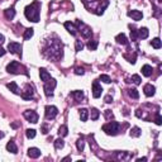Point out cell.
Segmentation results:
<instances>
[{"mask_svg": "<svg viewBox=\"0 0 162 162\" xmlns=\"http://www.w3.org/2000/svg\"><path fill=\"white\" fill-rule=\"evenodd\" d=\"M76 24H77V30H80L81 36L84 38H90L91 36H93V30H91V28L89 26H86V24H84L81 20H77Z\"/></svg>", "mask_w": 162, "mask_h": 162, "instance_id": "obj_5", "label": "cell"}, {"mask_svg": "<svg viewBox=\"0 0 162 162\" xmlns=\"http://www.w3.org/2000/svg\"><path fill=\"white\" fill-rule=\"evenodd\" d=\"M129 27H130V38H132V41H137V38H138V30L132 26H129Z\"/></svg>", "mask_w": 162, "mask_h": 162, "instance_id": "obj_35", "label": "cell"}, {"mask_svg": "<svg viewBox=\"0 0 162 162\" xmlns=\"http://www.w3.org/2000/svg\"><path fill=\"white\" fill-rule=\"evenodd\" d=\"M129 134H130V137H140V134H142V130H140V128H138V127H133L132 129H130V132H129Z\"/></svg>", "mask_w": 162, "mask_h": 162, "instance_id": "obj_25", "label": "cell"}, {"mask_svg": "<svg viewBox=\"0 0 162 162\" xmlns=\"http://www.w3.org/2000/svg\"><path fill=\"white\" fill-rule=\"evenodd\" d=\"M155 123L157 124V125H161V124H162V119H161V114H160V112H157V113H156Z\"/></svg>", "mask_w": 162, "mask_h": 162, "instance_id": "obj_41", "label": "cell"}, {"mask_svg": "<svg viewBox=\"0 0 162 162\" xmlns=\"http://www.w3.org/2000/svg\"><path fill=\"white\" fill-rule=\"evenodd\" d=\"M42 133H43V134H47V127H46V125H43V127H42Z\"/></svg>", "mask_w": 162, "mask_h": 162, "instance_id": "obj_46", "label": "cell"}, {"mask_svg": "<svg viewBox=\"0 0 162 162\" xmlns=\"http://www.w3.org/2000/svg\"><path fill=\"white\" fill-rule=\"evenodd\" d=\"M102 93H103L102 85H100L97 81H94L93 82V96L95 97V99H97V97L102 96Z\"/></svg>", "mask_w": 162, "mask_h": 162, "instance_id": "obj_12", "label": "cell"}, {"mask_svg": "<svg viewBox=\"0 0 162 162\" xmlns=\"http://www.w3.org/2000/svg\"><path fill=\"white\" fill-rule=\"evenodd\" d=\"M82 48H84V43H82L81 39L76 41V43H75V50H76V52H80V51H82Z\"/></svg>", "mask_w": 162, "mask_h": 162, "instance_id": "obj_37", "label": "cell"}, {"mask_svg": "<svg viewBox=\"0 0 162 162\" xmlns=\"http://www.w3.org/2000/svg\"><path fill=\"white\" fill-rule=\"evenodd\" d=\"M99 80H100V81H103V82H105V84H109V82L112 81V80H110V77H109L108 75H100Z\"/></svg>", "mask_w": 162, "mask_h": 162, "instance_id": "obj_40", "label": "cell"}, {"mask_svg": "<svg viewBox=\"0 0 162 162\" xmlns=\"http://www.w3.org/2000/svg\"><path fill=\"white\" fill-rule=\"evenodd\" d=\"M23 117L30 123H37L38 122V114L34 110H26L23 113Z\"/></svg>", "mask_w": 162, "mask_h": 162, "instance_id": "obj_10", "label": "cell"}, {"mask_svg": "<svg viewBox=\"0 0 162 162\" xmlns=\"http://www.w3.org/2000/svg\"><path fill=\"white\" fill-rule=\"evenodd\" d=\"M23 67L20 66V63L18 62V61H11L10 63H8L7 66V71L9 74H20V70H22Z\"/></svg>", "mask_w": 162, "mask_h": 162, "instance_id": "obj_7", "label": "cell"}, {"mask_svg": "<svg viewBox=\"0 0 162 162\" xmlns=\"http://www.w3.org/2000/svg\"><path fill=\"white\" fill-rule=\"evenodd\" d=\"M69 160H71V157H65V158H62V161H69Z\"/></svg>", "mask_w": 162, "mask_h": 162, "instance_id": "obj_49", "label": "cell"}, {"mask_svg": "<svg viewBox=\"0 0 162 162\" xmlns=\"http://www.w3.org/2000/svg\"><path fill=\"white\" fill-rule=\"evenodd\" d=\"M43 54H44L46 57H48V58H51V60H60L61 57H62V54H63V52H62V44H61L58 41L51 42L50 47L44 48Z\"/></svg>", "mask_w": 162, "mask_h": 162, "instance_id": "obj_3", "label": "cell"}, {"mask_svg": "<svg viewBox=\"0 0 162 162\" xmlns=\"http://www.w3.org/2000/svg\"><path fill=\"white\" fill-rule=\"evenodd\" d=\"M90 117H91V119H93V120H97V119H99V117H100L99 110H97L96 108H93V109H91V113H90Z\"/></svg>", "mask_w": 162, "mask_h": 162, "instance_id": "obj_29", "label": "cell"}, {"mask_svg": "<svg viewBox=\"0 0 162 162\" xmlns=\"http://www.w3.org/2000/svg\"><path fill=\"white\" fill-rule=\"evenodd\" d=\"M44 112H46V119H54L58 114V109L53 105H47Z\"/></svg>", "mask_w": 162, "mask_h": 162, "instance_id": "obj_9", "label": "cell"}, {"mask_svg": "<svg viewBox=\"0 0 162 162\" xmlns=\"http://www.w3.org/2000/svg\"><path fill=\"white\" fill-rule=\"evenodd\" d=\"M39 14H41V3L38 0H34L32 4L26 7V9H24V15L30 22H39Z\"/></svg>", "mask_w": 162, "mask_h": 162, "instance_id": "obj_2", "label": "cell"}, {"mask_svg": "<svg viewBox=\"0 0 162 162\" xmlns=\"http://www.w3.org/2000/svg\"><path fill=\"white\" fill-rule=\"evenodd\" d=\"M33 95H34V91H33V87L30 85H26V89L22 93V97L24 100H30L33 99Z\"/></svg>", "mask_w": 162, "mask_h": 162, "instance_id": "obj_11", "label": "cell"}, {"mask_svg": "<svg viewBox=\"0 0 162 162\" xmlns=\"http://www.w3.org/2000/svg\"><path fill=\"white\" fill-rule=\"evenodd\" d=\"M75 74L76 75H84L85 74V70L82 67H76L75 69Z\"/></svg>", "mask_w": 162, "mask_h": 162, "instance_id": "obj_43", "label": "cell"}, {"mask_svg": "<svg viewBox=\"0 0 162 162\" xmlns=\"http://www.w3.org/2000/svg\"><path fill=\"white\" fill-rule=\"evenodd\" d=\"M26 136H27V138H34L36 137V130L34 129H27V132H26Z\"/></svg>", "mask_w": 162, "mask_h": 162, "instance_id": "obj_38", "label": "cell"}, {"mask_svg": "<svg viewBox=\"0 0 162 162\" xmlns=\"http://www.w3.org/2000/svg\"><path fill=\"white\" fill-rule=\"evenodd\" d=\"M148 34H149V30L146 28V27H143V28L138 29V38L146 39V38H148Z\"/></svg>", "mask_w": 162, "mask_h": 162, "instance_id": "obj_23", "label": "cell"}, {"mask_svg": "<svg viewBox=\"0 0 162 162\" xmlns=\"http://www.w3.org/2000/svg\"><path fill=\"white\" fill-rule=\"evenodd\" d=\"M4 15H5V18L9 20H11L13 18L15 17V9L14 7H11V8H8L7 10H4Z\"/></svg>", "mask_w": 162, "mask_h": 162, "instance_id": "obj_19", "label": "cell"}, {"mask_svg": "<svg viewBox=\"0 0 162 162\" xmlns=\"http://www.w3.org/2000/svg\"><path fill=\"white\" fill-rule=\"evenodd\" d=\"M65 28L67 29V32H69L71 36H76V34H77V27H76L74 23L66 22L65 23Z\"/></svg>", "mask_w": 162, "mask_h": 162, "instance_id": "obj_13", "label": "cell"}, {"mask_svg": "<svg viewBox=\"0 0 162 162\" xmlns=\"http://www.w3.org/2000/svg\"><path fill=\"white\" fill-rule=\"evenodd\" d=\"M4 41H5L4 36H3V34H0V44H1V43H4Z\"/></svg>", "mask_w": 162, "mask_h": 162, "instance_id": "obj_48", "label": "cell"}, {"mask_svg": "<svg viewBox=\"0 0 162 162\" xmlns=\"http://www.w3.org/2000/svg\"><path fill=\"white\" fill-rule=\"evenodd\" d=\"M5 53H7V51H5L4 48H1V47H0V57H3Z\"/></svg>", "mask_w": 162, "mask_h": 162, "instance_id": "obj_45", "label": "cell"}, {"mask_svg": "<svg viewBox=\"0 0 162 162\" xmlns=\"http://www.w3.org/2000/svg\"><path fill=\"white\" fill-rule=\"evenodd\" d=\"M82 3L89 11H93L96 15H102L109 5L108 0H82Z\"/></svg>", "mask_w": 162, "mask_h": 162, "instance_id": "obj_1", "label": "cell"}, {"mask_svg": "<svg viewBox=\"0 0 162 162\" xmlns=\"http://www.w3.org/2000/svg\"><path fill=\"white\" fill-rule=\"evenodd\" d=\"M87 48H89L90 51H95L96 48H97V41H89Z\"/></svg>", "mask_w": 162, "mask_h": 162, "instance_id": "obj_36", "label": "cell"}, {"mask_svg": "<svg viewBox=\"0 0 162 162\" xmlns=\"http://www.w3.org/2000/svg\"><path fill=\"white\" fill-rule=\"evenodd\" d=\"M132 81H133L136 85H140V82H142V79H140L139 75H133V76H132Z\"/></svg>", "mask_w": 162, "mask_h": 162, "instance_id": "obj_39", "label": "cell"}, {"mask_svg": "<svg viewBox=\"0 0 162 162\" xmlns=\"http://www.w3.org/2000/svg\"><path fill=\"white\" fill-rule=\"evenodd\" d=\"M76 147H77V151L82 152L84 151V147H85V140L84 138H79L77 142H76Z\"/></svg>", "mask_w": 162, "mask_h": 162, "instance_id": "obj_30", "label": "cell"}, {"mask_svg": "<svg viewBox=\"0 0 162 162\" xmlns=\"http://www.w3.org/2000/svg\"><path fill=\"white\" fill-rule=\"evenodd\" d=\"M128 95H129L132 99H138L139 97V93L137 89H129L128 90Z\"/></svg>", "mask_w": 162, "mask_h": 162, "instance_id": "obj_27", "label": "cell"}, {"mask_svg": "<svg viewBox=\"0 0 162 162\" xmlns=\"http://www.w3.org/2000/svg\"><path fill=\"white\" fill-rule=\"evenodd\" d=\"M7 149L9 152H11V153H18V147L14 143V140H10V142L7 143Z\"/></svg>", "mask_w": 162, "mask_h": 162, "instance_id": "obj_22", "label": "cell"}, {"mask_svg": "<svg viewBox=\"0 0 162 162\" xmlns=\"http://www.w3.org/2000/svg\"><path fill=\"white\" fill-rule=\"evenodd\" d=\"M115 41H117L119 44H124V46H127V44H128L127 36H125L124 33H120V34H118L117 37H115Z\"/></svg>", "mask_w": 162, "mask_h": 162, "instance_id": "obj_20", "label": "cell"}, {"mask_svg": "<svg viewBox=\"0 0 162 162\" xmlns=\"http://www.w3.org/2000/svg\"><path fill=\"white\" fill-rule=\"evenodd\" d=\"M28 156L30 158H38L41 156V149L36 148V147H32L28 149Z\"/></svg>", "mask_w": 162, "mask_h": 162, "instance_id": "obj_16", "label": "cell"}, {"mask_svg": "<svg viewBox=\"0 0 162 162\" xmlns=\"http://www.w3.org/2000/svg\"><path fill=\"white\" fill-rule=\"evenodd\" d=\"M152 72H153V69L149 65H145L142 67V74H143V76H146V77L152 76Z\"/></svg>", "mask_w": 162, "mask_h": 162, "instance_id": "obj_21", "label": "cell"}, {"mask_svg": "<svg viewBox=\"0 0 162 162\" xmlns=\"http://www.w3.org/2000/svg\"><path fill=\"white\" fill-rule=\"evenodd\" d=\"M104 102H105L106 104L113 103V97H112V95H106L105 97H104Z\"/></svg>", "mask_w": 162, "mask_h": 162, "instance_id": "obj_44", "label": "cell"}, {"mask_svg": "<svg viewBox=\"0 0 162 162\" xmlns=\"http://www.w3.org/2000/svg\"><path fill=\"white\" fill-rule=\"evenodd\" d=\"M7 87L9 89V90L11 91L13 94H17V95H19L20 94V91H19V87H18V85H17V82H9V84L7 85Z\"/></svg>", "mask_w": 162, "mask_h": 162, "instance_id": "obj_18", "label": "cell"}, {"mask_svg": "<svg viewBox=\"0 0 162 162\" xmlns=\"http://www.w3.org/2000/svg\"><path fill=\"white\" fill-rule=\"evenodd\" d=\"M39 76H41V80L43 82H47L51 79V75L48 74V71L46 69H41V70H39Z\"/></svg>", "mask_w": 162, "mask_h": 162, "instance_id": "obj_17", "label": "cell"}, {"mask_svg": "<svg viewBox=\"0 0 162 162\" xmlns=\"http://www.w3.org/2000/svg\"><path fill=\"white\" fill-rule=\"evenodd\" d=\"M33 34H34V29H33V28L26 29V33H24V39H26V41H28V39H30V38L33 37Z\"/></svg>", "mask_w": 162, "mask_h": 162, "instance_id": "obj_28", "label": "cell"}, {"mask_svg": "<svg viewBox=\"0 0 162 162\" xmlns=\"http://www.w3.org/2000/svg\"><path fill=\"white\" fill-rule=\"evenodd\" d=\"M142 161H147V157H140V158H137V162H142Z\"/></svg>", "mask_w": 162, "mask_h": 162, "instance_id": "obj_47", "label": "cell"}, {"mask_svg": "<svg viewBox=\"0 0 162 162\" xmlns=\"http://www.w3.org/2000/svg\"><path fill=\"white\" fill-rule=\"evenodd\" d=\"M128 15H129L133 20H137V22L143 18L142 11H139V10H129V11H128Z\"/></svg>", "mask_w": 162, "mask_h": 162, "instance_id": "obj_15", "label": "cell"}, {"mask_svg": "<svg viewBox=\"0 0 162 162\" xmlns=\"http://www.w3.org/2000/svg\"><path fill=\"white\" fill-rule=\"evenodd\" d=\"M63 146H65V142H63L62 138H58V139L54 140V148L56 149H62Z\"/></svg>", "mask_w": 162, "mask_h": 162, "instance_id": "obj_34", "label": "cell"}, {"mask_svg": "<svg viewBox=\"0 0 162 162\" xmlns=\"http://www.w3.org/2000/svg\"><path fill=\"white\" fill-rule=\"evenodd\" d=\"M56 85H57V81L54 80V79H50L47 82H44L43 90H44L46 96H48V97L53 96V90H54V87H56Z\"/></svg>", "mask_w": 162, "mask_h": 162, "instance_id": "obj_6", "label": "cell"}, {"mask_svg": "<svg viewBox=\"0 0 162 162\" xmlns=\"http://www.w3.org/2000/svg\"><path fill=\"white\" fill-rule=\"evenodd\" d=\"M103 130L108 136H117L120 130V124L118 122H109V123L103 125Z\"/></svg>", "mask_w": 162, "mask_h": 162, "instance_id": "obj_4", "label": "cell"}, {"mask_svg": "<svg viewBox=\"0 0 162 162\" xmlns=\"http://www.w3.org/2000/svg\"><path fill=\"white\" fill-rule=\"evenodd\" d=\"M79 114H80V119L82 122H86L89 119V110L87 109H85V108L80 109V110H79Z\"/></svg>", "mask_w": 162, "mask_h": 162, "instance_id": "obj_24", "label": "cell"}, {"mask_svg": "<svg viewBox=\"0 0 162 162\" xmlns=\"http://www.w3.org/2000/svg\"><path fill=\"white\" fill-rule=\"evenodd\" d=\"M72 96L76 99V102H81L82 99H84V93L80 90H76V91H72V94H71Z\"/></svg>", "mask_w": 162, "mask_h": 162, "instance_id": "obj_26", "label": "cell"}, {"mask_svg": "<svg viewBox=\"0 0 162 162\" xmlns=\"http://www.w3.org/2000/svg\"><path fill=\"white\" fill-rule=\"evenodd\" d=\"M117 156L119 160H129L132 156H130L128 152H117Z\"/></svg>", "mask_w": 162, "mask_h": 162, "instance_id": "obj_31", "label": "cell"}, {"mask_svg": "<svg viewBox=\"0 0 162 162\" xmlns=\"http://www.w3.org/2000/svg\"><path fill=\"white\" fill-rule=\"evenodd\" d=\"M58 134H60V137H66L69 134V128L66 125H61L58 129Z\"/></svg>", "mask_w": 162, "mask_h": 162, "instance_id": "obj_32", "label": "cell"}, {"mask_svg": "<svg viewBox=\"0 0 162 162\" xmlns=\"http://www.w3.org/2000/svg\"><path fill=\"white\" fill-rule=\"evenodd\" d=\"M8 51L13 54H18L19 57H22V46L18 42H10L8 44Z\"/></svg>", "mask_w": 162, "mask_h": 162, "instance_id": "obj_8", "label": "cell"}, {"mask_svg": "<svg viewBox=\"0 0 162 162\" xmlns=\"http://www.w3.org/2000/svg\"><path fill=\"white\" fill-rule=\"evenodd\" d=\"M151 46H152L153 48H156V50L161 48V46H162L161 39H160V38H155V39H152V41H151Z\"/></svg>", "mask_w": 162, "mask_h": 162, "instance_id": "obj_33", "label": "cell"}, {"mask_svg": "<svg viewBox=\"0 0 162 162\" xmlns=\"http://www.w3.org/2000/svg\"><path fill=\"white\" fill-rule=\"evenodd\" d=\"M143 91H145L146 96H153L155 91H156V87L153 86V85H151V84H147V85H145V87H143Z\"/></svg>", "mask_w": 162, "mask_h": 162, "instance_id": "obj_14", "label": "cell"}, {"mask_svg": "<svg viewBox=\"0 0 162 162\" xmlns=\"http://www.w3.org/2000/svg\"><path fill=\"white\" fill-rule=\"evenodd\" d=\"M104 115H105V118L108 119V120H109V119H113V118H114V114L112 113V110H105Z\"/></svg>", "mask_w": 162, "mask_h": 162, "instance_id": "obj_42", "label": "cell"}]
</instances>
